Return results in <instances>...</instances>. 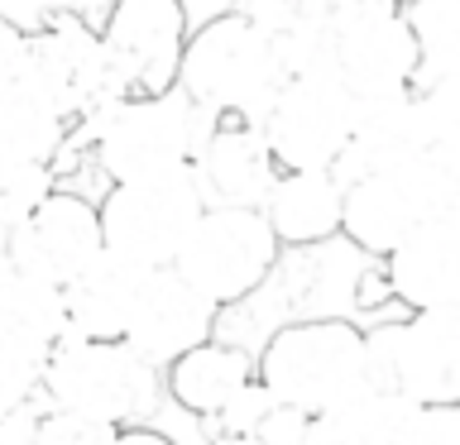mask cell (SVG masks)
Instances as JSON below:
<instances>
[{"mask_svg":"<svg viewBox=\"0 0 460 445\" xmlns=\"http://www.w3.org/2000/svg\"><path fill=\"white\" fill-rule=\"evenodd\" d=\"M216 340V307L201 301L172 268H158L144 278L139 301L129 311V326L120 345L139 364H149L154 373H164L172 359H182L187 350Z\"/></svg>","mask_w":460,"mask_h":445,"instance_id":"15","label":"cell"},{"mask_svg":"<svg viewBox=\"0 0 460 445\" xmlns=\"http://www.w3.org/2000/svg\"><path fill=\"white\" fill-rule=\"evenodd\" d=\"M172 86L211 120L259 125L273 92L283 86V67L269 34H259L240 10H226L201 29H187Z\"/></svg>","mask_w":460,"mask_h":445,"instance_id":"2","label":"cell"},{"mask_svg":"<svg viewBox=\"0 0 460 445\" xmlns=\"http://www.w3.org/2000/svg\"><path fill=\"white\" fill-rule=\"evenodd\" d=\"M10 258V268H20L24 278L67 287L77 273H86L101 254V221H96V201H86L77 192H53L43 196V206L10 235V244L0 249Z\"/></svg>","mask_w":460,"mask_h":445,"instance_id":"14","label":"cell"},{"mask_svg":"<svg viewBox=\"0 0 460 445\" xmlns=\"http://www.w3.org/2000/svg\"><path fill=\"white\" fill-rule=\"evenodd\" d=\"M297 10H307V14H331V10H341L345 0H293Z\"/></svg>","mask_w":460,"mask_h":445,"instance_id":"32","label":"cell"},{"mask_svg":"<svg viewBox=\"0 0 460 445\" xmlns=\"http://www.w3.org/2000/svg\"><path fill=\"white\" fill-rule=\"evenodd\" d=\"M20 63H24V34L0 20V92H20Z\"/></svg>","mask_w":460,"mask_h":445,"instance_id":"27","label":"cell"},{"mask_svg":"<svg viewBox=\"0 0 460 445\" xmlns=\"http://www.w3.org/2000/svg\"><path fill=\"white\" fill-rule=\"evenodd\" d=\"M326 72L336 77L355 100H384L417 92V39L402 10L345 0L326 14Z\"/></svg>","mask_w":460,"mask_h":445,"instance_id":"10","label":"cell"},{"mask_svg":"<svg viewBox=\"0 0 460 445\" xmlns=\"http://www.w3.org/2000/svg\"><path fill=\"white\" fill-rule=\"evenodd\" d=\"M53 192V168H0V249Z\"/></svg>","mask_w":460,"mask_h":445,"instance_id":"24","label":"cell"},{"mask_svg":"<svg viewBox=\"0 0 460 445\" xmlns=\"http://www.w3.org/2000/svg\"><path fill=\"white\" fill-rule=\"evenodd\" d=\"M39 379H43L39 359H29L20 350H10V345H0V422L14 416V412H24V407H34Z\"/></svg>","mask_w":460,"mask_h":445,"instance_id":"25","label":"cell"},{"mask_svg":"<svg viewBox=\"0 0 460 445\" xmlns=\"http://www.w3.org/2000/svg\"><path fill=\"white\" fill-rule=\"evenodd\" d=\"M279 254H283V244L273 240V230L259 211L207 206L197 215V225L187 230L182 249L172 258V273L201 301H211L221 311V307H235V301L250 297L273 273Z\"/></svg>","mask_w":460,"mask_h":445,"instance_id":"9","label":"cell"},{"mask_svg":"<svg viewBox=\"0 0 460 445\" xmlns=\"http://www.w3.org/2000/svg\"><path fill=\"white\" fill-rule=\"evenodd\" d=\"M182 39H187L182 0H115L111 20L96 29L111 96L135 100L168 92L178 82Z\"/></svg>","mask_w":460,"mask_h":445,"instance_id":"13","label":"cell"},{"mask_svg":"<svg viewBox=\"0 0 460 445\" xmlns=\"http://www.w3.org/2000/svg\"><path fill=\"white\" fill-rule=\"evenodd\" d=\"M254 383L279 407L326 422V416L345 412L355 397H365L374 388L365 330L355 321H341V316L288 321L254 354Z\"/></svg>","mask_w":460,"mask_h":445,"instance_id":"1","label":"cell"},{"mask_svg":"<svg viewBox=\"0 0 460 445\" xmlns=\"http://www.w3.org/2000/svg\"><path fill=\"white\" fill-rule=\"evenodd\" d=\"M111 441H115L111 426L86 422V416H72V412L43 407L34 422V445H111Z\"/></svg>","mask_w":460,"mask_h":445,"instance_id":"26","label":"cell"},{"mask_svg":"<svg viewBox=\"0 0 460 445\" xmlns=\"http://www.w3.org/2000/svg\"><path fill=\"white\" fill-rule=\"evenodd\" d=\"M111 445H178V441L164 436V431H154V426H125V431H115Z\"/></svg>","mask_w":460,"mask_h":445,"instance_id":"31","label":"cell"},{"mask_svg":"<svg viewBox=\"0 0 460 445\" xmlns=\"http://www.w3.org/2000/svg\"><path fill=\"white\" fill-rule=\"evenodd\" d=\"M456 211V149H431L388 172L341 187V235L384 258L422 221Z\"/></svg>","mask_w":460,"mask_h":445,"instance_id":"5","label":"cell"},{"mask_svg":"<svg viewBox=\"0 0 460 445\" xmlns=\"http://www.w3.org/2000/svg\"><path fill=\"white\" fill-rule=\"evenodd\" d=\"M431 407L369 388L365 397H355L345 412L316 422V445H422L427 441Z\"/></svg>","mask_w":460,"mask_h":445,"instance_id":"22","label":"cell"},{"mask_svg":"<svg viewBox=\"0 0 460 445\" xmlns=\"http://www.w3.org/2000/svg\"><path fill=\"white\" fill-rule=\"evenodd\" d=\"M20 92L34 96L49 115L72 129H92L101 110L115 106L106 63H101L96 29L72 10H49L34 34H24V63H20Z\"/></svg>","mask_w":460,"mask_h":445,"instance_id":"7","label":"cell"},{"mask_svg":"<svg viewBox=\"0 0 460 445\" xmlns=\"http://www.w3.org/2000/svg\"><path fill=\"white\" fill-rule=\"evenodd\" d=\"M0 20L14 24L20 34H34L49 20V0H0Z\"/></svg>","mask_w":460,"mask_h":445,"instance_id":"28","label":"cell"},{"mask_svg":"<svg viewBox=\"0 0 460 445\" xmlns=\"http://www.w3.org/2000/svg\"><path fill=\"white\" fill-rule=\"evenodd\" d=\"M201 211H207V196H201L192 168L111 182V192L96 201L101 249L144 273L172 268V258H178L187 230L197 225Z\"/></svg>","mask_w":460,"mask_h":445,"instance_id":"6","label":"cell"},{"mask_svg":"<svg viewBox=\"0 0 460 445\" xmlns=\"http://www.w3.org/2000/svg\"><path fill=\"white\" fill-rule=\"evenodd\" d=\"M456 211L422 221L398 249L384 254L388 292L408 311H451L456 307Z\"/></svg>","mask_w":460,"mask_h":445,"instance_id":"17","label":"cell"},{"mask_svg":"<svg viewBox=\"0 0 460 445\" xmlns=\"http://www.w3.org/2000/svg\"><path fill=\"white\" fill-rule=\"evenodd\" d=\"M63 340H67L63 287L24 278V273L10 268V258L0 254V345L39 359V364H49V354Z\"/></svg>","mask_w":460,"mask_h":445,"instance_id":"20","label":"cell"},{"mask_svg":"<svg viewBox=\"0 0 460 445\" xmlns=\"http://www.w3.org/2000/svg\"><path fill=\"white\" fill-rule=\"evenodd\" d=\"M451 82H437L427 92H402L384 100H355L350 139L331 168V178L350 187L369 172L402 168L431 149H456V106Z\"/></svg>","mask_w":460,"mask_h":445,"instance_id":"8","label":"cell"},{"mask_svg":"<svg viewBox=\"0 0 460 445\" xmlns=\"http://www.w3.org/2000/svg\"><path fill=\"white\" fill-rule=\"evenodd\" d=\"M149 273L129 268L120 258L101 254L86 273H77L63 287V307H67V340H120L129 326V311L139 301V287Z\"/></svg>","mask_w":460,"mask_h":445,"instance_id":"18","label":"cell"},{"mask_svg":"<svg viewBox=\"0 0 460 445\" xmlns=\"http://www.w3.org/2000/svg\"><path fill=\"white\" fill-rule=\"evenodd\" d=\"M355 96L326 67L297 72L273 92L259 135H264L279 172H331L350 139Z\"/></svg>","mask_w":460,"mask_h":445,"instance_id":"12","label":"cell"},{"mask_svg":"<svg viewBox=\"0 0 460 445\" xmlns=\"http://www.w3.org/2000/svg\"><path fill=\"white\" fill-rule=\"evenodd\" d=\"M422 445H460L456 407H431V422H427V441Z\"/></svg>","mask_w":460,"mask_h":445,"instance_id":"30","label":"cell"},{"mask_svg":"<svg viewBox=\"0 0 460 445\" xmlns=\"http://www.w3.org/2000/svg\"><path fill=\"white\" fill-rule=\"evenodd\" d=\"M211 125H216L211 115H201L178 86H168L158 96H135L106 106L101 120L92 125V149L111 182L158 178V172L192 168Z\"/></svg>","mask_w":460,"mask_h":445,"instance_id":"4","label":"cell"},{"mask_svg":"<svg viewBox=\"0 0 460 445\" xmlns=\"http://www.w3.org/2000/svg\"><path fill=\"white\" fill-rule=\"evenodd\" d=\"M369 379L417 407H456L460 397V321L451 311H408V321L365 330Z\"/></svg>","mask_w":460,"mask_h":445,"instance_id":"11","label":"cell"},{"mask_svg":"<svg viewBox=\"0 0 460 445\" xmlns=\"http://www.w3.org/2000/svg\"><path fill=\"white\" fill-rule=\"evenodd\" d=\"M259 215L279 244H322L341 235V182L331 172H279Z\"/></svg>","mask_w":460,"mask_h":445,"instance_id":"21","label":"cell"},{"mask_svg":"<svg viewBox=\"0 0 460 445\" xmlns=\"http://www.w3.org/2000/svg\"><path fill=\"white\" fill-rule=\"evenodd\" d=\"M250 383H254V354L221 340L197 345L164 369V393L187 416H201V422H216Z\"/></svg>","mask_w":460,"mask_h":445,"instance_id":"19","label":"cell"},{"mask_svg":"<svg viewBox=\"0 0 460 445\" xmlns=\"http://www.w3.org/2000/svg\"><path fill=\"white\" fill-rule=\"evenodd\" d=\"M192 178L207 196V206H244L259 211L269 187L279 182V163H273L264 135L250 120H216L201 139L192 158Z\"/></svg>","mask_w":460,"mask_h":445,"instance_id":"16","label":"cell"},{"mask_svg":"<svg viewBox=\"0 0 460 445\" xmlns=\"http://www.w3.org/2000/svg\"><path fill=\"white\" fill-rule=\"evenodd\" d=\"M365 5H388V10H402V5H412V0H365Z\"/></svg>","mask_w":460,"mask_h":445,"instance_id":"33","label":"cell"},{"mask_svg":"<svg viewBox=\"0 0 460 445\" xmlns=\"http://www.w3.org/2000/svg\"><path fill=\"white\" fill-rule=\"evenodd\" d=\"M67 144V125L34 96L0 92V168H53Z\"/></svg>","mask_w":460,"mask_h":445,"instance_id":"23","label":"cell"},{"mask_svg":"<svg viewBox=\"0 0 460 445\" xmlns=\"http://www.w3.org/2000/svg\"><path fill=\"white\" fill-rule=\"evenodd\" d=\"M39 397H49L53 412L86 416L111 431L149 426L164 397V373L139 364L120 340H63L43 364Z\"/></svg>","mask_w":460,"mask_h":445,"instance_id":"3","label":"cell"},{"mask_svg":"<svg viewBox=\"0 0 460 445\" xmlns=\"http://www.w3.org/2000/svg\"><path fill=\"white\" fill-rule=\"evenodd\" d=\"M216 445H259V441H250V436H244V441H216Z\"/></svg>","mask_w":460,"mask_h":445,"instance_id":"34","label":"cell"},{"mask_svg":"<svg viewBox=\"0 0 460 445\" xmlns=\"http://www.w3.org/2000/svg\"><path fill=\"white\" fill-rule=\"evenodd\" d=\"M34 422H39V407H24L0 422V445H34Z\"/></svg>","mask_w":460,"mask_h":445,"instance_id":"29","label":"cell"}]
</instances>
